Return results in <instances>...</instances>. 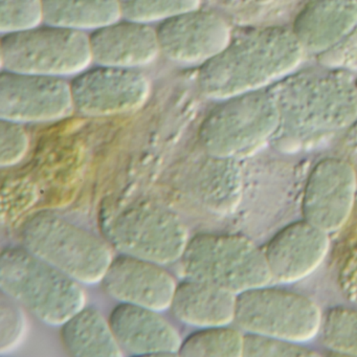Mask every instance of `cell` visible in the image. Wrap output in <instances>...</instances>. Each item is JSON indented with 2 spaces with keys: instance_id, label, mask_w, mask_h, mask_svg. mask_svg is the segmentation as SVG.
<instances>
[{
  "instance_id": "cell-1",
  "label": "cell",
  "mask_w": 357,
  "mask_h": 357,
  "mask_svg": "<svg viewBox=\"0 0 357 357\" xmlns=\"http://www.w3.org/2000/svg\"><path fill=\"white\" fill-rule=\"evenodd\" d=\"M82 285L24 246L7 248L0 256L3 294L47 325L61 327L84 308Z\"/></svg>"
},
{
  "instance_id": "cell-2",
  "label": "cell",
  "mask_w": 357,
  "mask_h": 357,
  "mask_svg": "<svg viewBox=\"0 0 357 357\" xmlns=\"http://www.w3.org/2000/svg\"><path fill=\"white\" fill-rule=\"evenodd\" d=\"M22 246L81 284L101 283L114 260L99 236L52 212L29 218L20 231Z\"/></svg>"
},
{
  "instance_id": "cell-3",
  "label": "cell",
  "mask_w": 357,
  "mask_h": 357,
  "mask_svg": "<svg viewBox=\"0 0 357 357\" xmlns=\"http://www.w3.org/2000/svg\"><path fill=\"white\" fill-rule=\"evenodd\" d=\"M185 278L214 284L237 294L273 281L264 250L231 234H197L190 238L181 260Z\"/></svg>"
},
{
  "instance_id": "cell-4",
  "label": "cell",
  "mask_w": 357,
  "mask_h": 357,
  "mask_svg": "<svg viewBox=\"0 0 357 357\" xmlns=\"http://www.w3.org/2000/svg\"><path fill=\"white\" fill-rule=\"evenodd\" d=\"M1 70L76 76L93 63L89 35L43 24L24 32L5 34L0 43Z\"/></svg>"
},
{
  "instance_id": "cell-5",
  "label": "cell",
  "mask_w": 357,
  "mask_h": 357,
  "mask_svg": "<svg viewBox=\"0 0 357 357\" xmlns=\"http://www.w3.org/2000/svg\"><path fill=\"white\" fill-rule=\"evenodd\" d=\"M323 317L308 296L266 285L237 294L234 323L245 333L305 344L319 335Z\"/></svg>"
},
{
  "instance_id": "cell-6",
  "label": "cell",
  "mask_w": 357,
  "mask_h": 357,
  "mask_svg": "<svg viewBox=\"0 0 357 357\" xmlns=\"http://www.w3.org/2000/svg\"><path fill=\"white\" fill-rule=\"evenodd\" d=\"M280 124L277 108L248 91L223 99L208 114L200 127V143L206 154L236 160L257 149Z\"/></svg>"
},
{
  "instance_id": "cell-7",
  "label": "cell",
  "mask_w": 357,
  "mask_h": 357,
  "mask_svg": "<svg viewBox=\"0 0 357 357\" xmlns=\"http://www.w3.org/2000/svg\"><path fill=\"white\" fill-rule=\"evenodd\" d=\"M105 235L121 254L164 266L181 260L190 240L183 220L172 211L155 204L123 211L108 223Z\"/></svg>"
},
{
  "instance_id": "cell-8",
  "label": "cell",
  "mask_w": 357,
  "mask_h": 357,
  "mask_svg": "<svg viewBox=\"0 0 357 357\" xmlns=\"http://www.w3.org/2000/svg\"><path fill=\"white\" fill-rule=\"evenodd\" d=\"M70 89L75 112L86 116H110L145 105L151 83L139 70L96 64L74 76Z\"/></svg>"
},
{
  "instance_id": "cell-9",
  "label": "cell",
  "mask_w": 357,
  "mask_h": 357,
  "mask_svg": "<svg viewBox=\"0 0 357 357\" xmlns=\"http://www.w3.org/2000/svg\"><path fill=\"white\" fill-rule=\"evenodd\" d=\"M284 32L271 29L231 39L221 53L200 66V91L219 100L250 91L260 82V56L271 49Z\"/></svg>"
},
{
  "instance_id": "cell-10",
  "label": "cell",
  "mask_w": 357,
  "mask_h": 357,
  "mask_svg": "<svg viewBox=\"0 0 357 357\" xmlns=\"http://www.w3.org/2000/svg\"><path fill=\"white\" fill-rule=\"evenodd\" d=\"M74 112L70 82L66 78L1 70L0 119L22 124L51 122Z\"/></svg>"
},
{
  "instance_id": "cell-11",
  "label": "cell",
  "mask_w": 357,
  "mask_h": 357,
  "mask_svg": "<svg viewBox=\"0 0 357 357\" xmlns=\"http://www.w3.org/2000/svg\"><path fill=\"white\" fill-rule=\"evenodd\" d=\"M356 177L352 167L340 160H321L305 188L303 216L326 233L346 225L356 199Z\"/></svg>"
},
{
  "instance_id": "cell-12",
  "label": "cell",
  "mask_w": 357,
  "mask_h": 357,
  "mask_svg": "<svg viewBox=\"0 0 357 357\" xmlns=\"http://www.w3.org/2000/svg\"><path fill=\"white\" fill-rule=\"evenodd\" d=\"M160 54L179 64H202L218 55L231 41L229 24L211 12L197 9L160 22Z\"/></svg>"
},
{
  "instance_id": "cell-13",
  "label": "cell",
  "mask_w": 357,
  "mask_h": 357,
  "mask_svg": "<svg viewBox=\"0 0 357 357\" xmlns=\"http://www.w3.org/2000/svg\"><path fill=\"white\" fill-rule=\"evenodd\" d=\"M101 285L118 302L162 312L170 309L177 282L164 265L121 254L112 260Z\"/></svg>"
},
{
  "instance_id": "cell-14",
  "label": "cell",
  "mask_w": 357,
  "mask_h": 357,
  "mask_svg": "<svg viewBox=\"0 0 357 357\" xmlns=\"http://www.w3.org/2000/svg\"><path fill=\"white\" fill-rule=\"evenodd\" d=\"M329 250V234L304 219L281 229L268 242L264 254L273 280L288 284L312 275Z\"/></svg>"
},
{
  "instance_id": "cell-15",
  "label": "cell",
  "mask_w": 357,
  "mask_h": 357,
  "mask_svg": "<svg viewBox=\"0 0 357 357\" xmlns=\"http://www.w3.org/2000/svg\"><path fill=\"white\" fill-rule=\"evenodd\" d=\"M109 324L123 352L131 356L179 355L181 334L158 311L120 303Z\"/></svg>"
},
{
  "instance_id": "cell-16",
  "label": "cell",
  "mask_w": 357,
  "mask_h": 357,
  "mask_svg": "<svg viewBox=\"0 0 357 357\" xmlns=\"http://www.w3.org/2000/svg\"><path fill=\"white\" fill-rule=\"evenodd\" d=\"M89 45L97 66L139 70L162 55L156 29L124 18L91 32Z\"/></svg>"
},
{
  "instance_id": "cell-17",
  "label": "cell",
  "mask_w": 357,
  "mask_h": 357,
  "mask_svg": "<svg viewBox=\"0 0 357 357\" xmlns=\"http://www.w3.org/2000/svg\"><path fill=\"white\" fill-rule=\"evenodd\" d=\"M236 298L214 284L185 278L177 284L170 310L177 321L192 327L231 325L235 319Z\"/></svg>"
},
{
  "instance_id": "cell-18",
  "label": "cell",
  "mask_w": 357,
  "mask_h": 357,
  "mask_svg": "<svg viewBox=\"0 0 357 357\" xmlns=\"http://www.w3.org/2000/svg\"><path fill=\"white\" fill-rule=\"evenodd\" d=\"M356 24L353 0H313L296 18L294 35L298 43L321 49L346 36Z\"/></svg>"
},
{
  "instance_id": "cell-19",
  "label": "cell",
  "mask_w": 357,
  "mask_h": 357,
  "mask_svg": "<svg viewBox=\"0 0 357 357\" xmlns=\"http://www.w3.org/2000/svg\"><path fill=\"white\" fill-rule=\"evenodd\" d=\"M188 188L190 195L208 211L229 212L235 208L241 193L239 167L235 160L208 154L190 175Z\"/></svg>"
},
{
  "instance_id": "cell-20",
  "label": "cell",
  "mask_w": 357,
  "mask_h": 357,
  "mask_svg": "<svg viewBox=\"0 0 357 357\" xmlns=\"http://www.w3.org/2000/svg\"><path fill=\"white\" fill-rule=\"evenodd\" d=\"M61 340L72 356L118 357L124 353L109 319L93 307H84L61 326Z\"/></svg>"
},
{
  "instance_id": "cell-21",
  "label": "cell",
  "mask_w": 357,
  "mask_h": 357,
  "mask_svg": "<svg viewBox=\"0 0 357 357\" xmlns=\"http://www.w3.org/2000/svg\"><path fill=\"white\" fill-rule=\"evenodd\" d=\"M45 24L86 33L122 20L119 0H43Z\"/></svg>"
},
{
  "instance_id": "cell-22",
  "label": "cell",
  "mask_w": 357,
  "mask_h": 357,
  "mask_svg": "<svg viewBox=\"0 0 357 357\" xmlns=\"http://www.w3.org/2000/svg\"><path fill=\"white\" fill-rule=\"evenodd\" d=\"M244 334L229 325L199 328L188 335L179 348L181 356H243Z\"/></svg>"
},
{
  "instance_id": "cell-23",
  "label": "cell",
  "mask_w": 357,
  "mask_h": 357,
  "mask_svg": "<svg viewBox=\"0 0 357 357\" xmlns=\"http://www.w3.org/2000/svg\"><path fill=\"white\" fill-rule=\"evenodd\" d=\"M319 335L324 347L331 352L357 356V309H329L324 314Z\"/></svg>"
},
{
  "instance_id": "cell-24",
  "label": "cell",
  "mask_w": 357,
  "mask_h": 357,
  "mask_svg": "<svg viewBox=\"0 0 357 357\" xmlns=\"http://www.w3.org/2000/svg\"><path fill=\"white\" fill-rule=\"evenodd\" d=\"M124 20L142 24L162 22L200 8L202 0H119Z\"/></svg>"
},
{
  "instance_id": "cell-25",
  "label": "cell",
  "mask_w": 357,
  "mask_h": 357,
  "mask_svg": "<svg viewBox=\"0 0 357 357\" xmlns=\"http://www.w3.org/2000/svg\"><path fill=\"white\" fill-rule=\"evenodd\" d=\"M45 24L43 0H0V31L24 32Z\"/></svg>"
},
{
  "instance_id": "cell-26",
  "label": "cell",
  "mask_w": 357,
  "mask_h": 357,
  "mask_svg": "<svg viewBox=\"0 0 357 357\" xmlns=\"http://www.w3.org/2000/svg\"><path fill=\"white\" fill-rule=\"evenodd\" d=\"M243 356L248 357H306L319 356V353L298 342L260 334H244Z\"/></svg>"
},
{
  "instance_id": "cell-27",
  "label": "cell",
  "mask_w": 357,
  "mask_h": 357,
  "mask_svg": "<svg viewBox=\"0 0 357 357\" xmlns=\"http://www.w3.org/2000/svg\"><path fill=\"white\" fill-rule=\"evenodd\" d=\"M30 147V137L22 123L0 120V165L3 168L20 164Z\"/></svg>"
},
{
  "instance_id": "cell-28",
  "label": "cell",
  "mask_w": 357,
  "mask_h": 357,
  "mask_svg": "<svg viewBox=\"0 0 357 357\" xmlns=\"http://www.w3.org/2000/svg\"><path fill=\"white\" fill-rule=\"evenodd\" d=\"M22 307L3 294L0 302V351L13 350L24 337L26 321Z\"/></svg>"
},
{
  "instance_id": "cell-29",
  "label": "cell",
  "mask_w": 357,
  "mask_h": 357,
  "mask_svg": "<svg viewBox=\"0 0 357 357\" xmlns=\"http://www.w3.org/2000/svg\"><path fill=\"white\" fill-rule=\"evenodd\" d=\"M338 279L344 296L357 304V236L344 254Z\"/></svg>"
}]
</instances>
